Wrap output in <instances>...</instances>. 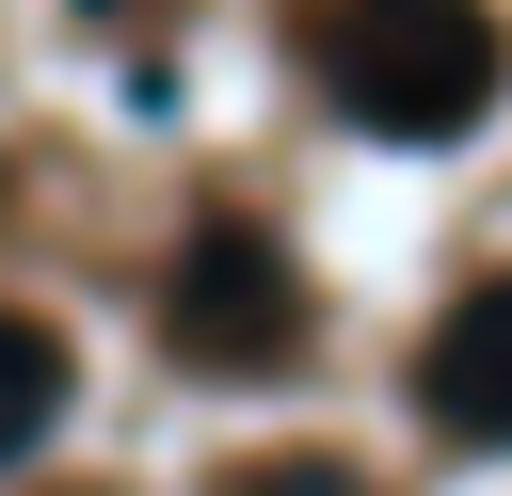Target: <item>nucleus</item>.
Returning a JSON list of instances; mask_svg holds the SVG:
<instances>
[{
	"label": "nucleus",
	"instance_id": "3",
	"mask_svg": "<svg viewBox=\"0 0 512 496\" xmlns=\"http://www.w3.org/2000/svg\"><path fill=\"white\" fill-rule=\"evenodd\" d=\"M416 400H432V432H448V448H512V272H496V288H464V304L432 320Z\"/></svg>",
	"mask_w": 512,
	"mask_h": 496
},
{
	"label": "nucleus",
	"instance_id": "5",
	"mask_svg": "<svg viewBox=\"0 0 512 496\" xmlns=\"http://www.w3.org/2000/svg\"><path fill=\"white\" fill-rule=\"evenodd\" d=\"M224 496H352V464H240Z\"/></svg>",
	"mask_w": 512,
	"mask_h": 496
},
{
	"label": "nucleus",
	"instance_id": "4",
	"mask_svg": "<svg viewBox=\"0 0 512 496\" xmlns=\"http://www.w3.org/2000/svg\"><path fill=\"white\" fill-rule=\"evenodd\" d=\"M48 416H64V336H48L32 304H0V464H16Z\"/></svg>",
	"mask_w": 512,
	"mask_h": 496
},
{
	"label": "nucleus",
	"instance_id": "1",
	"mask_svg": "<svg viewBox=\"0 0 512 496\" xmlns=\"http://www.w3.org/2000/svg\"><path fill=\"white\" fill-rule=\"evenodd\" d=\"M304 64H320V96H336L352 128H384V144H448V128H480L496 80H512L480 0H304Z\"/></svg>",
	"mask_w": 512,
	"mask_h": 496
},
{
	"label": "nucleus",
	"instance_id": "2",
	"mask_svg": "<svg viewBox=\"0 0 512 496\" xmlns=\"http://www.w3.org/2000/svg\"><path fill=\"white\" fill-rule=\"evenodd\" d=\"M160 320H176V352H192V368H272V352L304 336V288H288V256H272L256 224H208V240L176 256Z\"/></svg>",
	"mask_w": 512,
	"mask_h": 496
}]
</instances>
